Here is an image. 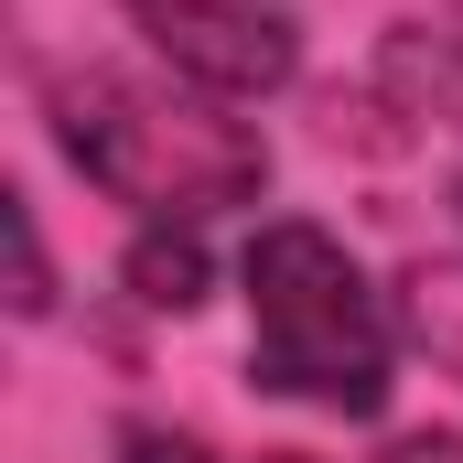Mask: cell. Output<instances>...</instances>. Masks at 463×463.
<instances>
[{"instance_id":"30bf717a","label":"cell","mask_w":463,"mask_h":463,"mask_svg":"<svg viewBox=\"0 0 463 463\" xmlns=\"http://www.w3.org/2000/svg\"><path fill=\"white\" fill-rule=\"evenodd\" d=\"M377 463H463V431H388Z\"/></svg>"},{"instance_id":"ba28073f","label":"cell","mask_w":463,"mask_h":463,"mask_svg":"<svg viewBox=\"0 0 463 463\" xmlns=\"http://www.w3.org/2000/svg\"><path fill=\"white\" fill-rule=\"evenodd\" d=\"M118 463H227L205 431H173V420H118Z\"/></svg>"},{"instance_id":"8fae6325","label":"cell","mask_w":463,"mask_h":463,"mask_svg":"<svg viewBox=\"0 0 463 463\" xmlns=\"http://www.w3.org/2000/svg\"><path fill=\"white\" fill-rule=\"evenodd\" d=\"M248 463H313V453H248Z\"/></svg>"},{"instance_id":"9c48e42d","label":"cell","mask_w":463,"mask_h":463,"mask_svg":"<svg viewBox=\"0 0 463 463\" xmlns=\"http://www.w3.org/2000/svg\"><path fill=\"white\" fill-rule=\"evenodd\" d=\"M11 237H22V291H11V313H22V324H43V313H54V259H43L33 205H11Z\"/></svg>"},{"instance_id":"3957f363","label":"cell","mask_w":463,"mask_h":463,"mask_svg":"<svg viewBox=\"0 0 463 463\" xmlns=\"http://www.w3.org/2000/svg\"><path fill=\"white\" fill-rule=\"evenodd\" d=\"M118 22L140 33V54L162 76H184L194 98L259 109L302 76V22L269 0H118Z\"/></svg>"},{"instance_id":"6da1fadb","label":"cell","mask_w":463,"mask_h":463,"mask_svg":"<svg viewBox=\"0 0 463 463\" xmlns=\"http://www.w3.org/2000/svg\"><path fill=\"white\" fill-rule=\"evenodd\" d=\"M43 129L87 194L129 205L140 227H216L269 194V140L227 98L140 65H65L43 76Z\"/></svg>"},{"instance_id":"7a4b0ae2","label":"cell","mask_w":463,"mask_h":463,"mask_svg":"<svg viewBox=\"0 0 463 463\" xmlns=\"http://www.w3.org/2000/svg\"><path fill=\"white\" fill-rule=\"evenodd\" d=\"M248 388L324 410V420H377L399 388V302L366 280L324 216H259L248 259Z\"/></svg>"},{"instance_id":"4fadbf2b","label":"cell","mask_w":463,"mask_h":463,"mask_svg":"<svg viewBox=\"0 0 463 463\" xmlns=\"http://www.w3.org/2000/svg\"><path fill=\"white\" fill-rule=\"evenodd\" d=\"M453 22H463V0H453Z\"/></svg>"},{"instance_id":"5b68a950","label":"cell","mask_w":463,"mask_h":463,"mask_svg":"<svg viewBox=\"0 0 463 463\" xmlns=\"http://www.w3.org/2000/svg\"><path fill=\"white\" fill-rule=\"evenodd\" d=\"M118 291H129L140 313H162V324L205 313V302H216V259H205V227H129V248H118Z\"/></svg>"},{"instance_id":"52a82bcc","label":"cell","mask_w":463,"mask_h":463,"mask_svg":"<svg viewBox=\"0 0 463 463\" xmlns=\"http://www.w3.org/2000/svg\"><path fill=\"white\" fill-rule=\"evenodd\" d=\"M313 140H324V151H355V162H388V151H410L420 129L388 109L377 87H313Z\"/></svg>"},{"instance_id":"277c9868","label":"cell","mask_w":463,"mask_h":463,"mask_svg":"<svg viewBox=\"0 0 463 463\" xmlns=\"http://www.w3.org/2000/svg\"><path fill=\"white\" fill-rule=\"evenodd\" d=\"M366 87L410 118V129L463 140V22H388V33H377V65H366Z\"/></svg>"},{"instance_id":"8992f818","label":"cell","mask_w":463,"mask_h":463,"mask_svg":"<svg viewBox=\"0 0 463 463\" xmlns=\"http://www.w3.org/2000/svg\"><path fill=\"white\" fill-rule=\"evenodd\" d=\"M388 302H399V345L431 355V377H453L463 388V248H420V259H399V280H388Z\"/></svg>"},{"instance_id":"7c38bea8","label":"cell","mask_w":463,"mask_h":463,"mask_svg":"<svg viewBox=\"0 0 463 463\" xmlns=\"http://www.w3.org/2000/svg\"><path fill=\"white\" fill-rule=\"evenodd\" d=\"M453 205H463V184H453Z\"/></svg>"}]
</instances>
